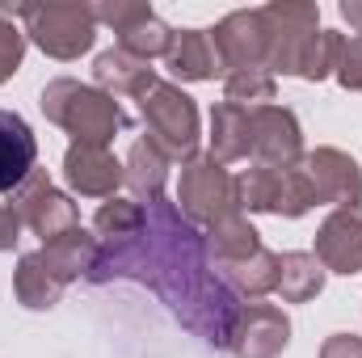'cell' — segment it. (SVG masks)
Masks as SVG:
<instances>
[{
  "label": "cell",
  "instance_id": "obj_1",
  "mask_svg": "<svg viewBox=\"0 0 362 358\" xmlns=\"http://www.w3.org/2000/svg\"><path fill=\"white\" fill-rule=\"evenodd\" d=\"M89 278H135L152 287L181 316V325L206 346H228L232 325L240 316L236 295L206 266V236L165 198L144 207V224L131 236L101 245Z\"/></svg>",
  "mask_w": 362,
  "mask_h": 358
},
{
  "label": "cell",
  "instance_id": "obj_2",
  "mask_svg": "<svg viewBox=\"0 0 362 358\" xmlns=\"http://www.w3.org/2000/svg\"><path fill=\"white\" fill-rule=\"evenodd\" d=\"M42 114L51 122H59L76 144H97V148H105L114 139V131L127 122L122 105L110 93L85 89V85H76L68 76H59V81H51L42 89Z\"/></svg>",
  "mask_w": 362,
  "mask_h": 358
},
{
  "label": "cell",
  "instance_id": "obj_3",
  "mask_svg": "<svg viewBox=\"0 0 362 358\" xmlns=\"http://www.w3.org/2000/svg\"><path fill=\"white\" fill-rule=\"evenodd\" d=\"M4 17H21L25 34L55 59H76L97 38L93 4H0Z\"/></svg>",
  "mask_w": 362,
  "mask_h": 358
},
{
  "label": "cell",
  "instance_id": "obj_4",
  "mask_svg": "<svg viewBox=\"0 0 362 358\" xmlns=\"http://www.w3.org/2000/svg\"><path fill=\"white\" fill-rule=\"evenodd\" d=\"M181 211L198 224H219L228 215H240V194H236V178H228V169L215 156H189L181 169L177 185Z\"/></svg>",
  "mask_w": 362,
  "mask_h": 358
},
{
  "label": "cell",
  "instance_id": "obj_5",
  "mask_svg": "<svg viewBox=\"0 0 362 358\" xmlns=\"http://www.w3.org/2000/svg\"><path fill=\"white\" fill-rule=\"evenodd\" d=\"M139 110H144V122H148V139L165 156H194V148H198V110L177 85L156 81L152 93L139 101Z\"/></svg>",
  "mask_w": 362,
  "mask_h": 358
},
{
  "label": "cell",
  "instance_id": "obj_6",
  "mask_svg": "<svg viewBox=\"0 0 362 358\" xmlns=\"http://www.w3.org/2000/svg\"><path fill=\"white\" fill-rule=\"evenodd\" d=\"M236 194H240V207L249 211H270V215H286V219H299L316 198H312V185L303 178V161L299 165H286V169H270V165H257L249 169L245 178H236Z\"/></svg>",
  "mask_w": 362,
  "mask_h": 358
},
{
  "label": "cell",
  "instance_id": "obj_7",
  "mask_svg": "<svg viewBox=\"0 0 362 358\" xmlns=\"http://www.w3.org/2000/svg\"><path fill=\"white\" fill-rule=\"evenodd\" d=\"M13 211H17V219H21L34 236H42V245H51V241H59L64 232L81 228L76 202H72L68 194H59V190L47 181L42 169H34L30 178L13 190Z\"/></svg>",
  "mask_w": 362,
  "mask_h": 358
},
{
  "label": "cell",
  "instance_id": "obj_8",
  "mask_svg": "<svg viewBox=\"0 0 362 358\" xmlns=\"http://www.w3.org/2000/svg\"><path fill=\"white\" fill-rule=\"evenodd\" d=\"M215 38V51H219V64L223 72H245V68H266V55H270V38H266V21H262V8H245V13H232L219 21V30H211ZM270 72V68H266Z\"/></svg>",
  "mask_w": 362,
  "mask_h": 358
},
{
  "label": "cell",
  "instance_id": "obj_9",
  "mask_svg": "<svg viewBox=\"0 0 362 358\" xmlns=\"http://www.w3.org/2000/svg\"><path fill=\"white\" fill-rule=\"evenodd\" d=\"M291 342V325L274 304H249L240 308L236 325H232V354L236 358H278Z\"/></svg>",
  "mask_w": 362,
  "mask_h": 358
},
{
  "label": "cell",
  "instance_id": "obj_10",
  "mask_svg": "<svg viewBox=\"0 0 362 358\" xmlns=\"http://www.w3.org/2000/svg\"><path fill=\"white\" fill-rule=\"evenodd\" d=\"M316 262L337 274H358L362 270V202L337 207L316 236Z\"/></svg>",
  "mask_w": 362,
  "mask_h": 358
},
{
  "label": "cell",
  "instance_id": "obj_11",
  "mask_svg": "<svg viewBox=\"0 0 362 358\" xmlns=\"http://www.w3.org/2000/svg\"><path fill=\"white\" fill-rule=\"evenodd\" d=\"M303 178L312 185V198L316 202H337V207H350L362 198V173L358 165L337 152V148H316L312 156H303Z\"/></svg>",
  "mask_w": 362,
  "mask_h": 358
},
{
  "label": "cell",
  "instance_id": "obj_12",
  "mask_svg": "<svg viewBox=\"0 0 362 358\" xmlns=\"http://www.w3.org/2000/svg\"><path fill=\"white\" fill-rule=\"evenodd\" d=\"M303 139H299V122L291 110L282 105H262L253 110V156L270 169H286L299 165Z\"/></svg>",
  "mask_w": 362,
  "mask_h": 358
},
{
  "label": "cell",
  "instance_id": "obj_13",
  "mask_svg": "<svg viewBox=\"0 0 362 358\" xmlns=\"http://www.w3.org/2000/svg\"><path fill=\"white\" fill-rule=\"evenodd\" d=\"M64 173L89 198H110L122 185V165L110 156V148H97V144H72L64 156Z\"/></svg>",
  "mask_w": 362,
  "mask_h": 358
},
{
  "label": "cell",
  "instance_id": "obj_14",
  "mask_svg": "<svg viewBox=\"0 0 362 358\" xmlns=\"http://www.w3.org/2000/svg\"><path fill=\"white\" fill-rule=\"evenodd\" d=\"M34 156H38V144L30 122L13 110H0V194L17 190L34 173Z\"/></svg>",
  "mask_w": 362,
  "mask_h": 358
},
{
  "label": "cell",
  "instance_id": "obj_15",
  "mask_svg": "<svg viewBox=\"0 0 362 358\" xmlns=\"http://www.w3.org/2000/svg\"><path fill=\"white\" fill-rule=\"evenodd\" d=\"M97 253H101L97 236H89L85 228H72V232H64L59 241L42 245L38 262L47 266V274H51L59 287H68L72 278H81V274H93V266H97Z\"/></svg>",
  "mask_w": 362,
  "mask_h": 358
},
{
  "label": "cell",
  "instance_id": "obj_16",
  "mask_svg": "<svg viewBox=\"0 0 362 358\" xmlns=\"http://www.w3.org/2000/svg\"><path fill=\"white\" fill-rule=\"evenodd\" d=\"M93 76H97V85L101 89H110V97H148L152 85H156V72H152V64L148 59H139V55H131V51H122V47H114V51H105V55H97V68H93Z\"/></svg>",
  "mask_w": 362,
  "mask_h": 358
},
{
  "label": "cell",
  "instance_id": "obj_17",
  "mask_svg": "<svg viewBox=\"0 0 362 358\" xmlns=\"http://www.w3.org/2000/svg\"><path fill=\"white\" fill-rule=\"evenodd\" d=\"M165 59H169L173 76H181V81H211V76L223 72L211 30H181V34L173 30V42L165 51Z\"/></svg>",
  "mask_w": 362,
  "mask_h": 358
},
{
  "label": "cell",
  "instance_id": "obj_18",
  "mask_svg": "<svg viewBox=\"0 0 362 358\" xmlns=\"http://www.w3.org/2000/svg\"><path fill=\"white\" fill-rule=\"evenodd\" d=\"M249 152H253V110L219 101L211 110V156L223 165V161H240Z\"/></svg>",
  "mask_w": 362,
  "mask_h": 358
},
{
  "label": "cell",
  "instance_id": "obj_19",
  "mask_svg": "<svg viewBox=\"0 0 362 358\" xmlns=\"http://www.w3.org/2000/svg\"><path fill=\"white\" fill-rule=\"evenodd\" d=\"M165 178H169V156L152 139H135V148H131V156L122 165V181L135 190V198L156 202L160 190H165Z\"/></svg>",
  "mask_w": 362,
  "mask_h": 358
},
{
  "label": "cell",
  "instance_id": "obj_20",
  "mask_svg": "<svg viewBox=\"0 0 362 358\" xmlns=\"http://www.w3.org/2000/svg\"><path fill=\"white\" fill-rule=\"evenodd\" d=\"M325 287V266L312 258V253H282L278 258V295L291 299V304H303L312 295H320Z\"/></svg>",
  "mask_w": 362,
  "mask_h": 358
},
{
  "label": "cell",
  "instance_id": "obj_21",
  "mask_svg": "<svg viewBox=\"0 0 362 358\" xmlns=\"http://www.w3.org/2000/svg\"><path fill=\"white\" fill-rule=\"evenodd\" d=\"M223 274V282H232L240 295H266L278 287V253L270 249H257L253 258H245V262H232V266H219Z\"/></svg>",
  "mask_w": 362,
  "mask_h": 358
},
{
  "label": "cell",
  "instance_id": "obj_22",
  "mask_svg": "<svg viewBox=\"0 0 362 358\" xmlns=\"http://www.w3.org/2000/svg\"><path fill=\"white\" fill-rule=\"evenodd\" d=\"M13 291H17V299H21L25 308H51L64 287L47 274V266L38 262V253H30V258H21V266H17Z\"/></svg>",
  "mask_w": 362,
  "mask_h": 358
},
{
  "label": "cell",
  "instance_id": "obj_23",
  "mask_svg": "<svg viewBox=\"0 0 362 358\" xmlns=\"http://www.w3.org/2000/svg\"><path fill=\"white\" fill-rule=\"evenodd\" d=\"M223 101L240 105V110H262L274 101V76L266 68H245V72H228Z\"/></svg>",
  "mask_w": 362,
  "mask_h": 358
},
{
  "label": "cell",
  "instance_id": "obj_24",
  "mask_svg": "<svg viewBox=\"0 0 362 358\" xmlns=\"http://www.w3.org/2000/svg\"><path fill=\"white\" fill-rule=\"evenodd\" d=\"M122 42V51H131V55H139V59H152V55H165L169 51V42H173V30L156 17V13H148L144 21H135L127 34H118Z\"/></svg>",
  "mask_w": 362,
  "mask_h": 358
},
{
  "label": "cell",
  "instance_id": "obj_25",
  "mask_svg": "<svg viewBox=\"0 0 362 358\" xmlns=\"http://www.w3.org/2000/svg\"><path fill=\"white\" fill-rule=\"evenodd\" d=\"M139 224H144V202H127V198H110V202L93 215V228H97L105 241H122V236H131Z\"/></svg>",
  "mask_w": 362,
  "mask_h": 358
},
{
  "label": "cell",
  "instance_id": "obj_26",
  "mask_svg": "<svg viewBox=\"0 0 362 358\" xmlns=\"http://www.w3.org/2000/svg\"><path fill=\"white\" fill-rule=\"evenodd\" d=\"M21 55H25V30H17V21L0 13V85L21 68Z\"/></svg>",
  "mask_w": 362,
  "mask_h": 358
},
{
  "label": "cell",
  "instance_id": "obj_27",
  "mask_svg": "<svg viewBox=\"0 0 362 358\" xmlns=\"http://www.w3.org/2000/svg\"><path fill=\"white\" fill-rule=\"evenodd\" d=\"M337 81L346 89H358L362 93V34L341 42V59H337Z\"/></svg>",
  "mask_w": 362,
  "mask_h": 358
},
{
  "label": "cell",
  "instance_id": "obj_28",
  "mask_svg": "<svg viewBox=\"0 0 362 358\" xmlns=\"http://www.w3.org/2000/svg\"><path fill=\"white\" fill-rule=\"evenodd\" d=\"M320 358H362V342L358 337H350V333H337V337L325 342Z\"/></svg>",
  "mask_w": 362,
  "mask_h": 358
},
{
  "label": "cell",
  "instance_id": "obj_29",
  "mask_svg": "<svg viewBox=\"0 0 362 358\" xmlns=\"http://www.w3.org/2000/svg\"><path fill=\"white\" fill-rule=\"evenodd\" d=\"M17 232H21V219L13 207H0V249H13L17 245Z\"/></svg>",
  "mask_w": 362,
  "mask_h": 358
},
{
  "label": "cell",
  "instance_id": "obj_30",
  "mask_svg": "<svg viewBox=\"0 0 362 358\" xmlns=\"http://www.w3.org/2000/svg\"><path fill=\"white\" fill-rule=\"evenodd\" d=\"M341 17H346L350 25H358V34H362V4L358 0H346V4H341Z\"/></svg>",
  "mask_w": 362,
  "mask_h": 358
}]
</instances>
